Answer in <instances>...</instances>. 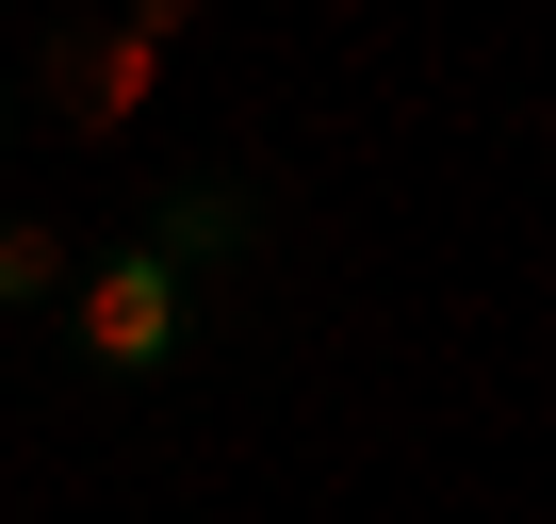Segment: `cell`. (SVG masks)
Here are the masks:
<instances>
[{
	"label": "cell",
	"instance_id": "cell-4",
	"mask_svg": "<svg viewBox=\"0 0 556 524\" xmlns=\"http://www.w3.org/2000/svg\"><path fill=\"white\" fill-rule=\"evenodd\" d=\"M0 115H17V83H0Z\"/></svg>",
	"mask_w": 556,
	"mask_h": 524
},
{
	"label": "cell",
	"instance_id": "cell-2",
	"mask_svg": "<svg viewBox=\"0 0 556 524\" xmlns=\"http://www.w3.org/2000/svg\"><path fill=\"white\" fill-rule=\"evenodd\" d=\"M164 66H180V0H148V17H115V34H66L34 83H50V115H66V132H131Z\"/></svg>",
	"mask_w": 556,
	"mask_h": 524
},
{
	"label": "cell",
	"instance_id": "cell-1",
	"mask_svg": "<svg viewBox=\"0 0 556 524\" xmlns=\"http://www.w3.org/2000/svg\"><path fill=\"white\" fill-rule=\"evenodd\" d=\"M180 328H197L180 246H115V262H83V361H99V377H164Z\"/></svg>",
	"mask_w": 556,
	"mask_h": 524
},
{
	"label": "cell",
	"instance_id": "cell-3",
	"mask_svg": "<svg viewBox=\"0 0 556 524\" xmlns=\"http://www.w3.org/2000/svg\"><path fill=\"white\" fill-rule=\"evenodd\" d=\"M34 296H66V229L17 213V229H0V312H34Z\"/></svg>",
	"mask_w": 556,
	"mask_h": 524
}]
</instances>
